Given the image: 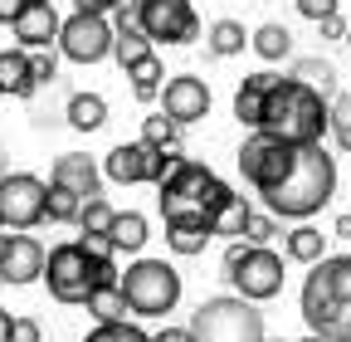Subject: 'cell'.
<instances>
[{
	"mask_svg": "<svg viewBox=\"0 0 351 342\" xmlns=\"http://www.w3.org/2000/svg\"><path fill=\"white\" fill-rule=\"evenodd\" d=\"M337 196V157L322 142H307L293 152V166L283 171V181L263 191V205L278 220H307Z\"/></svg>",
	"mask_w": 351,
	"mask_h": 342,
	"instance_id": "1",
	"label": "cell"
},
{
	"mask_svg": "<svg viewBox=\"0 0 351 342\" xmlns=\"http://www.w3.org/2000/svg\"><path fill=\"white\" fill-rule=\"evenodd\" d=\"M230 196H234L230 181H219L215 171L205 161H195V157L171 161L161 171V181H156V210H161L166 225H205L210 230V216Z\"/></svg>",
	"mask_w": 351,
	"mask_h": 342,
	"instance_id": "2",
	"label": "cell"
},
{
	"mask_svg": "<svg viewBox=\"0 0 351 342\" xmlns=\"http://www.w3.org/2000/svg\"><path fill=\"white\" fill-rule=\"evenodd\" d=\"M258 133H274L293 147L322 142L327 137V98L317 89H307V83H298V78H278L269 89V98H263Z\"/></svg>",
	"mask_w": 351,
	"mask_h": 342,
	"instance_id": "3",
	"label": "cell"
},
{
	"mask_svg": "<svg viewBox=\"0 0 351 342\" xmlns=\"http://www.w3.org/2000/svg\"><path fill=\"white\" fill-rule=\"evenodd\" d=\"M44 284H49V293L59 298V304L69 308H83V298L93 293V284H112L117 279V264L112 260H88V254L78 249V240H64L54 249H44Z\"/></svg>",
	"mask_w": 351,
	"mask_h": 342,
	"instance_id": "4",
	"label": "cell"
},
{
	"mask_svg": "<svg viewBox=\"0 0 351 342\" xmlns=\"http://www.w3.org/2000/svg\"><path fill=\"white\" fill-rule=\"evenodd\" d=\"M117 288L127 298L132 318H166L176 304H181V274H176L166 260L127 264V274H117Z\"/></svg>",
	"mask_w": 351,
	"mask_h": 342,
	"instance_id": "5",
	"label": "cell"
},
{
	"mask_svg": "<svg viewBox=\"0 0 351 342\" xmlns=\"http://www.w3.org/2000/svg\"><path fill=\"white\" fill-rule=\"evenodd\" d=\"M191 337L195 342H263V313L239 293L205 298L191 318Z\"/></svg>",
	"mask_w": 351,
	"mask_h": 342,
	"instance_id": "6",
	"label": "cell"
},
{
	"mask_svg": "<svg viewBox=\"0 0 351 342\" xmlns=\"http://www.w3.org/2000/svg\"><path fill=\"white\" fill-rule=\"evenodd\" d=\"M127 10L152 45H195L200 39V15L191 0H127Z\"/></svg>",
	"mask_w": 351,
	"mask_h": 342,
	"instance_id": "7",
	"label": "cell"
},
{
	"mask_svg": "<svg viewBox=\"0 0 351 342\" xmlns=\"http://www.w3.org/2000/svg\"><path fill=\"white\" fill-rule=\"evenodd\" d=\"M54 49L69 59V64H103L112 54V20L108 15H88V10H73L64 25H59V39Z\"/></svg>",
	"mask_w": 351,
	"mask_h": 342,
	"instance_id": "8",
	"label": "cell"
},
{
	"mask_svg": "<svg viewBox=\"0 0 351 342\" xmlns=\"http://www.w3.org/2000/svg\"><path fill=\"white\" fill-rule=\"evenodd\" d=\"M293 142H283V137H274V133H258L254 127V137H244V147H239V176L263 196L269 186H278L283 181V171L293 166Z\"/></svg>",
	"mask_w": 351,
	"mask_h": 342,
	"instance_id": "9",
	"label": "cell"
},
{
	"mask_svg": "<svg viewBox=\"0 0 351 342\" xmlns=\"http://www.w3.org/2000/svg\"><path fill=\"white\" fill-rule=\"evenodd\" d=\"M44 196H49V181H39L34 171L0 176V230H34L44 220Z\"/></svg>",
	"mask_w": 351,
	"mask_h": 342,
	"instance_id": "10",
	"label": "cell"
},
{
	"mask_svg": "<svg viewBox=\"0 0 351 342\" xmlns=\"http://www.w3.org/2000/svg\"><path fill=\"white\" fill-rule=\"evenodd\" d=\"M225 279L234 284L239 298H249V304H269V298L283 293V254H274L269 244H249L239 269L225 274Z\"/></svg>",
	"mask_w": 351,
	"mask_h": 342,
	"instance_id": "11",
	"label": "cell"
},
{
	"mask_svg": "<svg viewBox=\"0 0 351 342\" xmlns=\"http://www.w3.org/2000/svg\"><path fill=\"white\" fill-rule=\"evenodd\" d=\"M161 171H166V161H161V152H152L147 142H122V147H112L108 161H103V176L117 181V186H147V181L156 186Z\"/></svg>",
	"mask_w": 351,
	"mask_h": 342,
	"instance_id": "12",
	"label": "cell"
},
{
	"mask_svg": "<svg viewBox=\"0 0 351 342\" xmlns=\"http://www.w3.org/2000/svg\"><path fill=\"white\" fill-rule=\"evenodd\" d=\"M156 98H161V113H166L176 127H191V122H200V117L210 113V89H205V78H195V73L166 78Z\"/></svg>",
	"mask_w": 351,
	"mask_h": 342,
	"instance_id": "13",
	"label": "cell"
},
{
	"mask_svg": "<svg viewBox=\"0 0 351 342\" xmlns=\"http://www.w3.org/2000/svg\"><path fill=\"white\" fill-rule=\"evenodd\" d=\"M44 274V244L25 230H5L0 235V284H34Z\"/></svg>",
	"mask_w": 351,
	"mask_h": 342,
	"instance_id": "14",
	"label": "cell"
},
{
	"mask_svg": "<svg viewBox=\"0 0 351 342\" xmlns=\"http://www.w3.org/2000/svg\"><path fill=\"white\" fill-rule=\"evenodd\" d=\"M59 25H64V15L54 10V0H25L20 15L10 20V30H15V39H20V49H54Z\"/></svg>",
	"mask_w": 351,
	"mask_h": 342,
	"instance_id": "15",
	"label": "cell"
},
{
	"mask_svg": "<svg viewBox=\"0 0 351 342\" xmlns=\"http://www.w3.org/2000/svg\"><path fill=\"white\" fill-rule=\"evenodd\" d=\"M49 186H64V191H73V196H98V186H103V171L93 166V157H83V152H64V157H54V171H49Z\"/></svg>",
	"mask_w": 351,
	"mask_h": 342,
	"instance_id": "16",
	"label": "cell"
},
{
	"mask_svg": "<svg viewBox=\"0 0 351 342\" xmlns=\"http://www.w3.org/2000/svg\"><path fill=\"white\" fill-rule=\"evenodd\" d=\"M278 78H283V73H274V69L244 73L239 93H234V117H239L244 127H258V122H263V98H269V89H274Z\"/></svg>",
	"mask_w": 351,
	"mask_h": 342,
	"instance_id": "17",
	"label": "cell"
},
{
	"mask_svg": "<svg viewBox=\"0 0 351 342\" xmlns=\"http://www.w3.org/2000/svg\"><path fill=\"white\" fill-rule=\"evenodd\" d=\"M39 83L29 78V54L25 49H5L0 54V98H29Z\"/></svg>",
	"mask_w": 351,
	"mask_h": 342,
	"instance_id": "18",
	"label": "cell"
},
{
	"mask_svg": "<svg viewBox=\"0 0 351 342\" xmlns=\"http://www.w3.org/2000/svg\"><path fill=\"white\" fill-rule=\"evenodd\" d=\"M64 117H69L73 133H98V127L108 122V98L103 93H73L69 108H64Z\"/></svg>",
	"mask_w": 351,
	"mask_h": 342,
	"instance_id": "19",
	"label": "cell"
},
{
	"mask_svg": "<svg viewBox=\"0 0 351 342\" xmlns=\"http://www.w3.org/2000/svg\"><path fill=\"white\" fill-rule=\"evenodd\" d=\"M288 260H298V264H317V260H327V235L317 230V225H307V220H298L293 230H288Z\"/></svg>",
	"mask_w": 351,
	"mask_h": 342,
	"instance_id": "20",
	"label": "cell"
},
{
	"mask_svg": "<svg viewBox=\"0 0 351 342\" xmlns=\"http://www.w3.org/2000/svg\"><path fill=\"white\" fill-rule=\"evenodd\" d=\"M108 240H112V249H127V254H137V249L147 244V216H142V210H112Z\"/></svg>",
	"mask_w": 351,
	"mask_h": 342,
	"instance_id": "21",
	"label": "cell"
},
{
	"mask_svg": "<svg viewBox=\"0 0 351 342\" xmlns=\"http://www.w3.org/2000/svg\"><path fill=\"white\" fill-rule=\"evenodd\" d=\"M83 308L93 313V323H122V318H132V313H127V298H122V288H117V279H112V284H93V293L83 298Z\"/></svg>",
	"mask_w": 351,
	"mask_h": 342,
	"instance_id": "22",
	"label": "cell"
},
{
	"mask_svg": "<svg viewBox=\"0 0 351 342\" xmlns=\"http://www.w3.org/2000/svg\"><path fill=\"white\" fill-rule=\"evenodd\" d=\"M244 45H249V30L239 20H215L205 30V49L215 59H234V54H244Z\"/></svg>",
	"mask_w": 351,
	"mask_h": 342,
	"instance_id": "23",
	"label": "cell"
},
{
	"mask_svg": "<svg viewBox=\"0 0 351 342\" xmlns=\"http://www.w3.org/2000/svg\"><path fill=\"white\" fill-rule=\"evenodd\" d=\"M249 49H254L263 64H278V59L293 54V34H288V25H258V30L249 34Z\"/></svg>",
	"mask_w": 351,
	"mask_h": 342,
	"instance_id": "24",
	"label": "cell"
},
{
	"mask_svg": "<svg viewBox=\"0 0 351 342\" xmlns=\"http://www.w3.org/2000/svg\"><path fill=\"white\" fill-rule=\"evenodd\" d=\"M127 78H132V93H137L142 103H152V98L161 93V83H166V69H161L156 54H147V59H137V64H127Z\"/></svg>",
	"mask_w": 351,
	"mask_h": 342,
	"instance_id": "25",
	"label": "cell"
},
{
	"mask_svg": "<svg viewBox=\"0 0 351 342\" xmlns=\"http://www.w3.org/2000/svg\"><path fill=\"white\" fill-rule=\"evenodd\" d=\"M327 284V293L337 298V304H351V254H332V260H317L313 264Z\"/></svg>",
	"mask_w": 351,
	"mask_h": 342,
	"instance_id": "26",
	"label": "cell"
},
{
	"mask_svg": "<svg viewBox=\"0 0 351 342\" xmlns=\"http://www.w3.org/2000/svg\"><path fill=\"white\" fill-rule=\"evenodd\" d=\"M249 210H254V205H249L244 196H230V201H225V205H219L215 216H210V235L239 240V235H244V220H249Z\"/></svg>",
	"mask_w": 351,
	"mask_h": 342,
	"instance_id": "27",
	"label": "cell"
},
{
	"mask_svg": "<svg viewBox=\"0 0 351 342\" xmlns=\"http://www.w3.org/2000/svg\"><path fill=\"white\" fill-rule=\"evenodd\" d=\"M288 78H298V83H307V89H317L322 98H337V69H332L327 59H298Z\"/></svg>",
	"mask_w": 351,
	"mask_h": 342,
	"instance_id": "28",
	"label": "cell"
},
{
	"mask_svg": "<svg viewBox=\"0 0 351 342\" xmlns=\"http://www.w3.org/2000/svg\"><path fill=\"white\" fill-rule=\"evenodd\" d=\"M205 244H210V230L205 225H166V249L181 254V260L205 254Z\"/></svg>",
	"mask_w": 351,
	"mask_h": 342,
	"instance_id": "29",
	"label": "cell"
},
{
	"mask_svg": "<svg viewBox=\"0 0 351 342\" xmlns=\"http://www.w3.org/2000/svg\"><path fill=\"white\" fill-rule=\"evenodd\" d=\"M78 210H83V196H73V191H64V186H49V196H44V220L78 225Z\"/></svg>",
	"mask_w": 351,
	"mask_h": 342,
	"instance_id": "30",
	"label": "cell"
},
{
	"mask_svg": "<svg viewBox=\"0 0 351 342\" xmlns=\"http://www.w3.org/2000/svg\"><path fill=\"white\" fill-rule=\"evenodd\" d=\"M108 225H112V205L103 196H88L83 210H78V230L83 235H108Z\"/></svg>",
	"mask_w": 351,
	"mask_h": 342,
	"instance_id": "31",
	"label": "cell"
},
{
	"mask_svg": "<svg viewBox=\"0 0 351 342\" xmlns=\"http://www.w3.org/2000/svg\"><path fill=\"white\" fill-rule=\"evenodd\" d=\"M327 133L341 152H351V98H327Z\"/></svg>",
	"mask_w": 351,
	"mask_h": 342,
	"instance_id": "32",
	"label": "cell"
},
{
	"mask_svg": "<svg viewBox=\"0 0 351 342\" xmlns=\"http://www.w3.org/2000/svg\"><path fill=\"white\" fill-rule=\"evenodd\" d=\"M83 342H152V332H142L137 323H127V318H122V323H98Z\"/></svg>",
	"mask_w": 351,
	"mask_h": 342,
	"instance_id": "33",
	"label": "cell"
},
{
	"mask_svg": "<svg viewBox=\"0 0 351 342\" xmlns=\"http://www.w3.org/2000/svg\"><path fill=\"white\" fill-rule=\"evenodd\" d=\"M278 235V216H258V210H249V220H244V244H274Z\"/></svg>",
	"mask_w": 351,
	"mask_h": 342,
	"instance_id": "34",
	"label": "cell"
},
{
	"mask_svg": "<svg viewBox=\"0 0 351 342\" xmlns=\"http://www.w3.org/2000/svg\"><path fill=\"white\" fill-rule=\"evenodd\" d=\"M29 54V78L34 83H54V73H59V54L54 49H25Z\"/></svg>",
	"mask_w": 351,
	"mask_h": 342,
	"instance_id": "35",
	"label": "cell"
},
{
	"mask_svg": "<svg viewBox=\"0 0 351 342\" xmlns=\"http://www.w3.org/2000/svg\"><path fill=\"white\" fill-rule=\"evenodd\" d=\"M171 137H176V122H171L166 113H156V117H147V122H142V142H147L152 152H156V147H166Z\"/></svg>",
	"mask_w": 351,
	"mask_h": 342,
	"instance_id": "36",
	"label": "cell"
},
{
	"mask_svg": "<svg viewBox=\"0 0 351 342\" xmlns=\"http://www.w3.org/2000/svg\"><path fill=\"white\" fill-rule=\"evenodd\" d=\"M78 249L88 254V260H112V254H117L108 235H78Z\"/></svg>",
	"mask_w": 351,
	"mask_h": 342,
	"instance_id": "37",
	"label": "cell"
},
{
	"mask_svg": "<svg viewBox=\"0 0 351 342\" xmlns=\"http://www.w3.org/2000/svg\"><path fill=\"white\" fill-rule=\"evenodd\" d=\"M293 5H298V15H307V20H322V15H337V5H341V0H293Z\"/></svg>",
	"mask_w": 351,
	"mask_h": 342,
	"instance_id": "38",
	"label": "cell"
},
{
	"mask_svg": "<svg viewBox=\"0 0 351 342\" xmlns=\"http://www.w3.org/2000/svg\"><path fill=\"white\" fill-rule=\"evenodd\" d=\"M39 323L34 318H10V342H39Z\"/></svg>",
	"mask_w": 351,
	"mask_h": 342,
	"instance_id": "39",
	"label": "cell"
},
{
	"mask_svg": "<svg viewBox=\"0 0 351 342\" xmlns=\"http://www.w3.org/2000/svg\"><path fill=\"white\" fill-rule=\"evenodd\" d=\"M122 5H127V0H73V10H88V15H112Z\"/></svg>",
	"mask_w": 351,
	"mask_h": 342,
	"instance_id": "40",
	"label": "cell"
},
{
	"mask_svg": "<svg viewBox=\"0 0 351 342\" xmlns=\"http://www.w3.org/2000/svg\"><path fill=\"white\" fill-rule=\"evenodd\" d=\"M244 254H249V244H244V240H230V249H225V274H234V269H239Z\"/></svg>",
	"mask_w": 351,
	"mask_h": 342,
	"instance_id": "41",
	"label": "cell"
},
{
	"mask_svg": "<svg viewBox=\"0 0 351 342\" xmlns=\"http://www.w3.org/2000/svg\"><path fill=\"white\" fill-rule=\"evenodd\" d=\"M152 342H195V337H191V328H161V332H152Z\"/></svg>",
	"mask_w": 351,
	"mask_h": 342,
	"instance_id": "42",
	"label": "cell"
},
{
	"mask_svg": "<svg viewBox=\"0 0 351 342\" xmlns=\"http://www.w3.org/2000/svg\"><path fill=\"white\" fill-rule=\"evenodd\" d=\"M317 30H322V39H337V34H341V15H322Z\"/></svg>",
	"mask_w": 351,
	"mask_h": 342,
	"instance_id": "43",
	"label": "cell"
},
{
	"mask_svg": "<svg viewBox=\"0 0 351 342\" xmlns=\"http://www.w3.org/2000/svg\"><path fill=\"white\" fill-rule=\"evenodd\" d=\"M20 5H25V0H0V25H10L20 15Z\"/></svg>",
	"mask_w": 351,
	"mask_h": 342,
	"instance_id": "44",
	"label": "cell"
},
{
	"mask_svg": "<svg viewBox=\"0 0 351 342\" xmlns=\"http://www.w3.org/2000/svg\"><path fill=\"white\" fill-rule=\"evenodd\" d=\"M337 240H351V210H346V216H337V230H332Z\"/></svg>",
	"mask_w": 351,
	"mask_h": 342,
	"instance_id": "45",
	"label": "cell"
},
{
	"mask_svg": "<svg viewBox=\"0 0 351 342\" xmlns=\"http://www.w3.org/2000/svg\"><path fill=\"white\" fill-rule=\"evenodd\" d=\"M0 342H10V313L0 308Z\"/></svg>",
	"mask_w": 351,
	"mask_h": 342,
	"instance_id": "46",
	"label": "cell"
},
{
	"mask_svg": "<svg viewBox=\"0 0 351 342\" xmlns=\"http://www.w3.org/2000/svg\"><path fill=\"white\" fill-rule=\"evenodd\" d=\"M302 342H327V337H302Z\"/></svg>",
	"mask_w": 351,
	"mask_h": 342,
	"instance_id": "47",
	"label": "cell"
},
{
	"mask_svg": "<svg viewBox=\"0 0 351 342\" xmlns=\"http://www.w3.org/2000/svg\"><path fill=\"white\" fill-rule=\"evenodd\" d=\"M263 342H274V337H263Z\"/></svg>",
	"mask_w": 351,
	"mask_h": 342,
	"instance_id": "48",
	"label": "cell"
},
{
	"mask_svg": "<svg viewBox=\"0 0 351 342\" xmlns=\"http://www.w3.org/2000/svg\"><path fill=\"white\" fill-rule=\"evenodd\" d=\"M346 45H351V39H346Z\"/></svg>",
	"mask_w": 351,
	"mask_h": 342,
	"instance_id": "49",
	"label": "cell"
}]
</instances>
